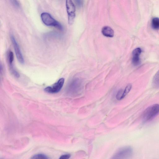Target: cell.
I'll return each mask as SVG.
<instances>
[{"mask_svg": "<svg viewBox=\"0 0 159 159\" xmlns=\"http://www.w3.org/2000/svg\"><path fill=\"white\" fill-rule=\"evenodd\" d=\"M81 1H76L77 2V4L79 6H81L82 4V3Z\"/></svg>", "mask_w": 159, "mask_h": 159, "instance_id": "ac0fdd59", "label": "cell"}, {"mask_svg": "<svg viewBox=\"0 0 159 159\" xmlns=\"http://www.w3.org/2000/svg\"><path fill=\"white\" fill-rule=\"evenodd\" d=\"M31 159H50L46 155L43 154H38L33 156Z\"/></svg>", "mask_w": 159, "mask_h": 159, "instance_id": "7c38bea8", "label": "cell"}, {"mask_svg": "<svg viewBox=\"0 0 159 159\" xmlns=\"http://www.w3.org/2000/svg\"><path fill=\"white\" fill-rule=\"evenodd\" d=\"M124 90L121 89L119 90L116 96V98L118 100H120L123 99V96Z\"/></svg>", "mask_w": 159, "mask_h": 159, "instance_id": "5bb4252c", "label": "cell"}, {"mask_svg": "<svg viewBox=\"0 0 159 159\" xmlns=\"http://www.w3.org/2000/svg\"><path fill=\"white\" fill-rule=\"evenodd\" d=\"M12 3L14 5L18 7L19 6V4L17 1H12Z\"/></svg>", "mask_w": 159, "mask_h": 159, "instance_id": "e0dca14e", "label": "cell"}, {"mask_svg": "<svg viewBox=\"0 0 159 159\" xmlns=\"http://www.w3.org/2000/svg\"><path fill=\"white\" fill-rule=\"evenodd\" d=\"M71 157V155L69 154H66L61 156L59 159H69Z\"/></svg>", "mask_w": 159, "mask_h": 159, "instance_id": "2e32d148", "label": "cell"}, {"mask_svg": "<svg viewBox=\"0 0 159 159\" xmlns=\"http://www.w3.org/2000/svg\"><path fill=\"white\" fill-rule=\"evenodd\" d=\"M82 82L78 78H75L68 84L67 88V92L70 94H75L78 93L82 88Z\"/></svg>", "mask_w": 159, "mask_h": 159, "instance_id": "277c9868", "label": "cell"}, {"mask_svg": "<svg viewBox=\"0 0 159 159\" xmlns=\"http://www.w3.org/2000/svg\"><path fill=\"white\" fill-rule=\"evenodd\" d=\"M133 150L130 146H126L118 149L111 159H129L132 155Z\"/></svg>", "mask_w": 159, "mask_h": 159, "instance_id": "7a4b0ae2", "label": "cell"}, {"mask_svg": "<svg viewBox=\"0 0 159 159\" xmlns=\"http://www.w3.org/2000/svg\"><path fill=\"white\" fill-rule=\"evenodd\" d=\"M64 82V78H61L52 86L46 88L44 91L50 94L58 93L60 91L62 88Z\"/></svg>", "mask_w": 159, "mask_h": 159, "instance_id": "8992f818", "label": "cell"}, {"mask_svg": "<svg viewBox=\"0 0 159 159\" xmlns=\"http://www.w3.org/2000/svg\"><path fill=\"white\" fill-rule=\"evenodd\" d=\"M8 60L9 66L14 65V55L13 52L11 51H9L8 54Z\"/></svg>", "mask_w": 159, "mask_h": 159, "instance_id": "8fae6325", "label": "cell"}, {"mask_svg": "<svg viewBox=\"0 0 159 159\" xmlns=\"http://www.w3.org/2000/svg\"><path fill=\"white\" fill-rule=\"evenodd\" d=\"M11 39L17 59L21 63L23 64L24 63V58L17 42L12 35L11 36Z\"/></svg>", "mask_w": 159, "mask_h": 159, "instance_id": "52a82bcc", "label": "cell"}, {"mask_svg": "<svg viewBox=\"0 0 159 159\" xmlns=\"http://www.w3.org/2000/svg\"><path fill=\"white\" fill-rule=\"evenodd\" d=\"M141 52V50L140 48H136L132 52V62L133 64L135 66L139 65L141 63L140 55Z\"/></svg>", "mask_w": 159, "mask_h": 159, "instance_id": "ba28073f", "label": "cell"}, {"mask_svg": "<svg viewBox=\"0 0 159 159\" xmlns=\"http://www.w3.org/2000/svg\"><path fill=\"white\" fill-rule=\"evenodd\" d=\"M132 87V84H128L124 90L123 96V99L129 93L131 90Z\"/></svg>", "mask_w": 159, "mask_h": 159, "instance_id": "4fadbf2b", "label": "cell"}, {"mask_svg": "<svg viewBox=\"0 0 159 159\" xmlns=\"http://www.w3.org/2000/svg\"><path fill=\"white\" fill-rule=\"evenodd\" d=\"M66 7L68 17V22L69 25H72L75 17V6L71 1H66Z\"/></svg>", "mask_w": 159, "mask_h": 159, "instance_id": "5b68a950", "label": "cell"}, {"mask_svg": "<svg viewBox=\"0 0 159 159\" xmlns=\"http://www.w3.org/2000/svg\"><path fill=\"white\" fill-rule=\"evenodd\" d=\"M102 33L104 36L108 37H112L114 35L113 30L110 27L105 26L102 30Z\"/></svg>", "mask_w": 159, "mask_h": 159, "instance_id": "9c48e42d", "label": "cell"}, {"mask_svg": "<svg viewBox=\"0 0 159 159\" xmlns=\"http://www.w3.org/2000/svg\"><path fill=\"white\" fill-rule=\"evenodd\" d=\"M154 79V84L157 86H159V72L157 73Z\"/></svg>", "mask_w": 159, "mask_h": 159, "instance_id": "9a60e30c", "label": "cell"}, {"mask_svg": "<svg viewBox=\"0 0 159 159\" xmlns=\"http://www.w3.org/2000/svg\"><path fill=\"white\" fill-rule=\"evenodd\" d=\"M41 18L43 23L48 26H53L62 31L63 27L62 25L54 19L49 13L44 12L42 14Z\"/></svg>", "mask_w": 159, "mask_h": 159, "instance_id": "3957f363", "label": "cell"}, {"mask_svg": "<svg viewBox=\"0 0 159 159\" xmlns=\"http://www.w3.org/2000/svg\"><path fill=\"white\" fill-rule=\"evenodd\" d=\"M159 113V104H156L150 106L144 111L142 119L144 123L149 122L153 120Z\"/></svg>", "mask_w": 159, "mask_h": 159, "instance_id": "6da1fadb", "label": "cell"}, {"mask_svg": "<svg viewBox=\"0 0 159 159\" xmlns=\"http://www.w3.org/2000/svg\"><path fill=\"white\" fill-rule=\"evenodd\" d=\"M151 26L154 30L159 29V18L156 17L153 18L152 20Z\"/></svg>", "mask_w": 159, "mask_h": 159, "instance_id": "30bf717a", "label": "cell"}]
</instances>
